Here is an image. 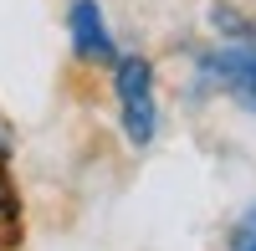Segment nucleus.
<instances>
[{"instance_id":"nucleus-2","label":"nucleus","mask_w":256,"mask_h":251,"mask_svg":"<svg viewBox=\"0 0 256 251\" xmlns=\"http://www.w3.org/2000/svg\"><path fill=\"white\" fill-rule=\"evenodd\" d=\"M67 41H72V56L82 62H118L108 16H102L98 0H72L67 6Z\"/></svg>"},{"instance_id":"nucleus-3","label":"nucleus","mask_w":256,"mask_h":251,"mask_svg":"<svg viewBox=\"0 0 256 251\" xmlns=\"http://www.w3.org/2000/svg\"><path fill=\"white\" fill-rule=\"evenodd\" d=\"M16 216H20V200H16V184L6 174V164H0V231H10Z\"/></svg>"},{"instance_id":"nucleus-4","label":"nucleus","mask_w":256,"mask_h":251,"mask_svg":"<svg viewBox=\"0 0 256 251\" xmlns=\"http://www.w3.org/2000/svg\"><path fill=\"white\" fill-rule=\"evenodd\" d=\"M230 251H256V205L236 220V231H230Z\"/></svg>"},{"instance_id":"nucleus-1","label":"nucleus","mask_w":256,"mask_h":251,"mask_svg":"<svg viewBox=\"0 0 256 251\" xmlns=\"http://www.w3.org/2000/svg\"><path fill=\"white\" fill-rule=\"evenodd\" d=\"M113 98H118V123L134 149H148L159 134V102H154V62L128 52L113 62Z\"/></svg>"},{"instance_id":"nucleus-5","label":"nucleus","mask_w":256,"mask_h":251,"mask_svg":"<svg viewBox=\"0 0 256 251\" xmlns=\"http://www.w3.org/2000/svg\"><path fill=\"white\" fill-rule=\"evenodd\" d=\"M6 154H10V123L0 118V164H6Z\"/></svg>"},{"instance_id":"nucleus-6","label":"nucleus","mask_w":256,"mask_h":251,"mask_svg":"<svg viewBox=\"0 0 256 251\" xmlns=\"http://www.w3.org/2000/svg\"><path fill=\"white\" fill-rule=\"evenodd\" d=\"M0 251H6V241H0Z\"/></svg>"}]
</instances>
